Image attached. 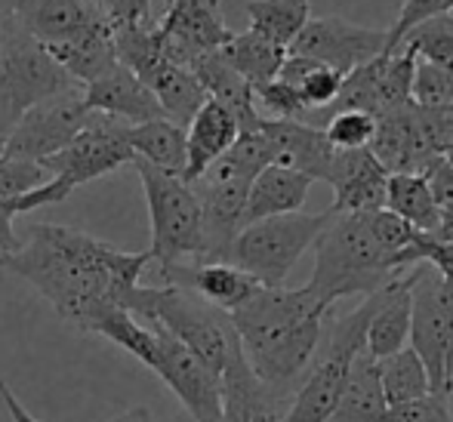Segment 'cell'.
Masks as SVG:
<instances>
[{
	"instance_id": "484cf974",
	"label": "cell",
	"mask_w": 453,
	"mask_h": 422,
	"mask_svg": "<svg viewBox=\"0 0 453 422\" xmlns=\"http://www.w3.org/2000/svg\"><path fill=\"white\" fill-rule=\"evenodd\" d=\"M386 413L388 404L380 382V361L364 349L349 367L346 386L327 422H382Z\"/></svg>"
},
{
	"instance_id": "7402d4cb",
	"label": "cell",
	"mask_w": 453,
	"mask_h": 422,
	"mask_svg": "<svg viewBox=\"0 0 453 422\" xmlns=\"http://www.w3.org/2000/svg\"><path fill=\"white\" fill-rule=\"evenodd\" d=\"M238 120L219 105L207 99L201 111L185 127V182H195L207 167H213L238 139Z\"/></svg>"
},
{
	"instance_id": "7bdbcfd3",
	"label": "cell",
	"mask_w": 453,
	"mask_h": 422,
	"mask_svg": "<svg viewBox=\"0 0 453 422\" xmlns=\"http://www.w3.org/2000/svg\"><path fill=\"white\" fill-rule=\"evenodd\" d=\"M102 16L111 28L127 25H155L151 0H102Z\"/></svg>"
},
{
	"instance_id": "f907efd6",
	"label": "cell",
	"mask_w": 453,
	"mask_h": 422,
	"mask_svg": "<svg viewBox=\"0 0 453 422\" xmlns=\"http://www.w3.org/2000/svg\"><path fill=\"white\" fill-rule=\"evenodd\" d=\"M81 4H87V6H96V10H102V0H81Z\"/></svg>"
},
{
	"instance_id": "d6986e66",
	"label": "cell",
	"mask_w": 453,
	"mask_h": 422,
	"mask_svg": "<svg viewBox=\"0 0 453 422\" xmlns=\"http://www.w3.org/2000/svg\"><path fill=\"white\" fill-rule=\"evenodd\" d=\"M417 272L419 265H413L411 274H398L373 293L376 305L367 324V355L376 361L401 351L411 339V290Z\"/></svg>"
},
{
	"instance_id": "f546056e",
	"label": "cell",
	"mask_w": 453,
	"mask_h": 422,
	"mask_svg": "<svg viewBox=\"0 0 453 422\" xmlns=\"http://www.w3.org/2000/svg\"><path fill=\"white\" fill-rule=\"evenodd\" d=\"M149 89L155 93L157 105H161L164 118L173 120L176 127H188L191 118L201 111L207 102V93L197 84V78L182 65H164L155 78L149 81Z\"/></svg>"
},
{
	"instance_id": "9c48e42d",
	"label": "cell",
	"mask_w": 453,
	"mask_h": 422,
	"mask_svg": "<svg viewBox=\"0 0 453 422\" xmlns=\"http://www.w3.org/2000/svg\"><path fill=\"white\" fill-rule=\"evenodd\" d=\"M250 182L253 176L234 170L222 157L213 167L203 170L195 182H188L197 203H201V222H203V256L197 262H228L232 241L244 228Z\"/></svg>"
},
{
	"instance_id": "681fc988",
	"label": "cell",
	"mask_w": 453,
	"mask_h": 422,
	"mask_svg": "<svg viewBox=\"0 0 453 422\" xmlns=\"http://www.w3.org/2000/svg\"><path fill=\"white\" fill-rule=\"evenodd\" d=\"M222 422H241L238 417H234L232 410H226V407H222Z\"/></svg>"
},
{
	"instance_id": "9a60e30c",
	"label": "cell",
	"mask_w": 453,
	"mask_h": 422,
	"mask_svg": "<svg viewBox=\"0 0 453 422\" xmlns=\"http://www.w3.org/2000/svg\"><path fill=\"white\" fill-rule=\"evenodd\" d=\"M170 65L188 68L197 56L222 50L234 35L226 25L219 0H170L161 22H155Z\"/></svg>"
},
{
	"instance_id": "8992f818",
	"label": "cell",
	"mask_w": 453,
	"mask_h": 422,
	"mask_svg": "<svg viewBox=\"0 0 453 422\" xmlns=\"http://www.w3.org/2000/svg\"><path fill=\"white\" fill-rule=\"evenodd\" d=\"M0 130L10 133L41 102L78 87L12 16H0Z\"/></svg>"
},
{
	"instance_id": "83f0119b",
	"label": "cell",
	"mask_w": 453,
	"mask_h": 422,
	"mask_svg": "<svg viewBox=\"0 0 453 422\" xmlns=\"http://www.w3.org/2000/svg\"><path fill=\"white\" fill-rule=\"evenodd\" d=\"M386 210L398 216L401 222H407L413 232L423 234H432L441 222V210L432 197L426 173H395V176H388Z\"/></svg>"
},
{
	"instance_id": "6da1fadb",
	"label": "cell",
	"mask_w": 453,
	"mask_h": 422,
	"mask_svg": "<svg viewBox=\"0 0 453 422\" xmlns=\"http://www.w3.org/2000/svg\"><path fill=\"white\" fill-rule=\"evenodd\" d=\"M19 241L22 244L4 268L28 280L65 321L81 330H87L99 309L120 305V299L142 284V274L151 268L149 250H118L68 226L37 222L25 228Z\"/></svg>"
},
{
	"instance_id": "52a82bcc",
	"label": "cell",
	"mask_w": 453,
	"mask_h": 422,
	"mask_svg": "<svg viewBox=\"0 0 453 422\" xmlns=\"http://www.w3.org/2000/svg\"><path fill=\"white\" fill-rule=\"evenodd\" d=\"M139 173V182L149 203L151 222V265L167 268L191 259L197 262L203 256V222L201 203H197L191 185L182 176L155 170L142 161H133Z\"/></svg>"
},
{
	"instance_id": "44dd1931",
	"label": "cell",
	"mask_w": 453,
	"mask_h": 422,
	"mask_svg": "<svg viewBox=\"0 0 453 422\" xmlns=\"http://www.w3.org/2000/svg\"><path fill=\"white\" fill-rule=\"evenodd\" d=\"M265 130H269L274 142V164L278 167L305 173L311 182H324L327 179L336 149L327 142L324 130L303 124V120H272V118H265Z\"/></svg>"
},
{
	"instance_id": "ba28073f",
	"label": "cell",
	"mask_w": 453,
	"mask_h": 422,
	"mask_svg": "<svg viewBox=\"0 0 453 422\" xmlns=\"http://www.w3.org/2000/svg\"><path fill=\"white\" fill-rule=\"evenodd\" d=\"M330 210L324 213H284L269 219L247 222L232 241L228 262L250 274L263 287H284L303 253L315 244L321 228L327 226Z\"/></svg>"
},
{
	"instance_id": "bcb514c9",
	"label": "cell",
	"mask_w": 453,
	"mask_h": 422,
	"mask_svg": "<svg viewBox=\"0 0 453 422\" xmlns=\"http://www.w3.org/2000/svg\"><path fill=\"white\" fill-rule=\"evenodd\" d=\"M111 422H155V417H151L149 407H133V410L120 413V417L111 419Z\"/></svg>"
},
{
	"instance_id": "3957f363",
	"label": "cell",
	"mask_w": 453,
	"mask_h": 422,
	"mask_svg": "<svg viewBox=\"0 0 453 422\" xmlns=\"http://www.w3.org/2000/svg\"><path fill=\"white\" fill-rule=\"evenodd\" d=\"M417 238L407 222L388 210L336 213L315 238V272L309 287L327 309L346 296H370L401 274V253Z\"/></svg>"
},
{
	"instance_id": "d4e9b609",
	"label": "cell",
	"mask_w": 453,
	"mask_h": 422,
	"mask_svg": "<svg viewBox=\"0 0 453 422\" xmlns=\"http://www.w3.org/2000/svg\"><path fill=\"white\" fill-rule=\"evenodd\" d=\"M47 53L59 62L62 72H65L78 87L93 84V81H99L102 74H108L114 65H118L111 25H108V22L93 25L90 31L72 37V41L50 43Z\"/></svg>"
},
{
	"instance_id": "7a4b0ae2",
	"label": "cell",
	"mask_w": 453,
	"mask_h": 422,
	"mask_svg": "<svg viewBox=\"0 0 453 422\" xmlns=\"http://www.w3.org/2000/svg\"><path fill=\"white\" fill-rule=\"evenodd\" d=\"M327 311L309 284L296 290L259 284L228 315L247 367L278 398L309 370Z\"/></svg>"
},
{
	"instance_id": "7dc6e473",
	"label": "cell",
	"mask_w": 453,
	"mask_h": 422,
	"mask_svg": "<svg viewBox=\"0 0 453 422\" xmlns=\"http://www.w3.org/2000/svg\"><path fill=\"white\" fill-rule=\"evenodd\" d=\"M432 238H435V241H453V213H441V222H438V228L432 232Z\"/></svg>"
},
{
	"instance_id": "f1b7e54d",
	"label": "cell",
	"mask_w": 453,
	"mask_h": 422,
	"mask_svg": "<svg viewBox=\"0 0 453 422\" xmlns=\"http://www.w3.org/2000/svg\"><path fill=\"white\" fill-rule=\"evenodd\" d=\"M219 56L250 87H263L278 78L280 65H284V59H287V50L272 41H265V37L253 35V31L247 28V31H241V35L228 37V41L222 43Z\"/></svg>"
},
{
	"instance_id": "b9f144b4",
	"label": "cell",
	"mask_w": 453,
	"mask_h": 422,
	"mask_svg": "<svg viewBox=\"0 0 453 422\" xmlns=\"http://www.w3.org/2000/svg\"><path fill=\"white\" fill-rule=\"evenodd\" d=\"M382 422H453V413L448 407V398H441V395H426V398L388 407Z\"/></svg>"
},
{
	"instance_id": "7c38bea8",
	"label": "cell",
	"mask_w": 453,
	"mask_h": 422,
	"mask_svg": "<svg viewBox=\"0 0 453 422\" xmlns=\"http://www.w3.org/2000/svg\"><path fill=\"white\" fill-rule=\"evenodd\" d=\"M413 53L404 47L392 53H380L367 65L355 68L342 78L340 96H336V111H364L370 118H386L411 102V81H413Z\"/></svg>"
},
{
	"instance_id": "f6af8a7d",
	"label": "cell",
	"mask_w": 453,
	"mask_h": 422,
	"mask_svg": "<svg viewBox=\"0 0 453 422\" xmlns=\"http://www.w3.org/2000/svg\"><path fill=\"white\" fill-rule=\"evenodd\" d=\"M0 401H4V407H6V413H10L12 422H41L35 413L25 410V404L12 395V388L6 386V382H0Z\"/></svg>"
},
{
	"instance_id": "30bf717a",
	"label": "cell",
	"mask_w": 453,
	"mask_h": 422,
	"mask_svg": "<svg viewBox=\"0 0 453 422\" xmlns=\"http://www.w3.org/2000/svg\"><path fill=\"white\" fill-rule=\"evenodd\" d=\"M90 118H93V111L84 105L81 87H72V89H65V93L35 105L31 111H25L22 120L6 133L4 155L43 164L47 157H53L56 151L72 145L74 136L90 124Z\"/></svg>"
},
{
	"instance_id": "e0dca14e",
	"label": "cell",
	"mask_w": 453,
	"mask_h": 422,
	"mask_svg": "<svg viewBox=\"0 0 453 422\" xmlns=\"http://www.w3.org/2000/svg\"><path fill=\"white\" fill-rule=\"evenodd\" d=\"M164 284L182 287V290L195 293L197 299H203L213 309L232 315L253 290L257 280L247 272H241L232 262H180V265L157 268Z\"/></svg>"
},
{
	"instance_id": "f5cc1de1",
	"label": "cell",
	"mask_w": 453,
	"mask_h": 422,
	"mask_svg": "<svg viewBox=\"0 0 453 422\" xmlns=\"http://www.w3.org/2000/svg\"><path fill=\"white\" fill-rule=\"evenodd\" d=\"M444 161H448V164H453V145H450V149H448V155H444Z\"/></svg>"
},
{
	"instance_id": "816d5d0a",
	"label": "cell",
	"mask_w": 453,
	"mask_h": 422,
	"mask_svg": "<svg viewBox=\"0 0 453 422\" xmlns=\"http://www.w3.org/2000/svg\"><path fill=\"white\" fill-rule=\"evenodd\" d=\"M4 149H6V133L0 130V155H4Z\"/></svg>"
},
{
	"instance_id": "836d02e7",
	"label": "cell",
	"mask_w": 453,
	"mask_h": 422,
	"mask_svg": "<svg viewBox=\"0 0 453 422\" xmlns=\"http://www.w3.org/2000/svg\"><path fill=\"white\" fill-rule=\"evenodd\" d=\"M68 195H72V188H68L62 179L50 176V182L41 185V188L28 191V195H22V197H12V201H0V265L19 250V244H22L16 232V216L50 207V203H59V201H65Z\"/></svg>"
},
{
	"instance_id": "74e56055",
	"label": "cell",
	"mask_w": 453,
	"mask_h": 422,
	"mask_svg": "<svg viewBox=\"0 0 453 422\" xmlns=\"http://www.w3.org/2000/svg\"><path fill=\"white\" fill-rule=\"evenodd\" d=\"M50 182V173L37 161H25V157L0 155V201H12L28 191L41 188Z\"/></svg>"
},
{
	"instance_id": "c3c4849f",
	"label": "cell",
	"mask_w": 453,
	"mask_h": 422,
	"mask_svg": "<svg viewBox=\"0 0 453 422\" xmlns=\"http://www.w3.org/2000/svg\"><path fill=\"white\" fill-rule=\"evenodd\" d=\"M12 6L16 0H0V16H12Z\"/></svg>"
},
{
	"instance_id": "e575fe53",
	"label": "cell",
	"mask_w": 453,
	"mask_h": 422,
	"mask_svg": "<svg viewBox=\"0 0 453 422\" xmlns=\"http://www.w3.org/2000/svg\"><path fill=\"white\" fill-rule=\"evenodd\" d=\"M398 47L411 50L417 59L453 74V16H435L429 22H419L417 28L401 37Z\"/></svg>"
},
{
	"instance_id": "603a6c76",
	"label": "cell",
	"mask_w": 453,
	"mask_h": 422,
	"mask_svg": "<svg viewBox=\"0 0 453 422\" xmlns=\"http://www.w3.org/2000/svg\"><path fill=\"white\" fill-rule=\"evenodd\" d=\"M188 72L195 74L197 84L203 87L207 99L219 102V105L238 120V130H253V127L263 120V114L257 111V102H253V87L222 59L219 50L207 56H197L188 65Z\"/></svg>"
},
{
	"instance_id": "4fadbf2b",
	"label": "cell",
	"mask_w": 453,
	"mask_h": 422,
	"mask_svg": "<svg viewBox=\"0 0 453 422\" xmlns=\"http://www.w3.org/2000/svg\"><path fill=\"white\" fill-rule=\"evenodd\" d=\"M287 53L315 59L346 78L355 68L367 65L370 59L386 53V31L364 28V25H355L342 16L309 19L305 28L296 35V41L287 47Z\"/></svg>"
},
{
	"instance_id": "ac0fdd59",
	"label": "cell",
	"mask_w": 453,
	"mask_h": 422,
	"mask_svg": "<svg viewBox=\"0 0 453 422\" xmlns=\"http://www.w3.org/2000/svg\"><path fill=\"white\" fill-rule=\"evenodd\" d=\"M81 93H84V105L93 114H105V118H114L127 127L164 118L155 93L124 65H114L99 81L81 87Z\"/></svg>"
},
{
	"instance_id": "ee69618b",
	"label": "cell",
	"mask_w": 453,
	"mask_h": 422,
	"mask_svg": "<svg viewBox=\"0 0 453 422\" xmlns=\"http://www.w3.org/2000/svg\"><path fill=\"white\" fill-rule=\"evenodd\" d=\"M426 182H429L438 210H441V213H453V164L438 157V161L426 170Z\"/></svg>"
},
{
	"instance_id": "5bb4252c",
	"label": "cell",
	"mask_w": 453,
	"mask_h": 422,
	"mask_svg": "<svg viewBox=\"0 0 453 422\" xmlns=\"http://www.w3.org/2000/svg\"><path fill=\"white\" fill-rule=\"evenodd\" d=\"M157 336V367L155 373L170 392L180 398V404L188 410L195 422H222V382L216 373H210L195 355L170 336L161 324L142 321Z\"/></svg>"
},
{
	"instance_id": "d6a6232c",
	"label": "cell",
	"mask_w": 453,
	"mask_h": 422,
	"mask_svg": "<svg viewBox=\"0 0 453 422\" xmlns=\"http://www.w3.org/2000/svg\"><path fill=\"white\" fill-rule=\"evenodd\" d=\"M380 382H382V395H386V404H407V401H417L432 395L429 386V373H426L419 355L404 345L395 355L382 357L380 361Z\"/></svg>"
},
{
	"instance_id": "60d3db41",
	"label": "cell",
	"mask_w": 453,
	"mask_h": 422,
	"mask_svg": "<svg viewBox=\"0 0 453 422\" xmlns=\"http://www.w3.org/2000/svg\"><path fill=\"white\" fill-rule=\"evenodd\" d=\"M340 87H342V74H336L334 68L315 62V65L303 74V81H299L293 89L299 93V99H303V105L309 108V111H318V108L336 102Z\"/></svg>"
},
{
	"instance_id": "ab89813d",
	"label": "cell",
	"mask_w": 453,
	"mask_h": 422,
	"mask_svg": "<svg viewBox=\"0 0 453 422\" xmlns=\"http://www.w3.org/2000/svg\"><path fill=\"white\" fill-rule=\"evenodd\" d=\"M450 12H453V0H404L392 28L386 31V53H392L401 43V37L411 28H417L419 22H429L435 16H450Z\"/></svg>"
},
{
	"instance_id": "f35d334b",
	"label": "cell",
	"mask_w": 453,
	"mask_h": 422,
	"mask_svg": "<svg viewBox=\"0 0 453 422\" xmlns=\"http://www.w3.org/2000/svg\"><path fill=\"white\" fill-rule=\"evenodd\" d=\"M373 130H376V118H370V114L336 111L330 118L324 136H327V142L336 151H352V149H367L370 139H373Z\"/></svg>"
},
{
	"instance_id": "5b68a950",
	"label": "cell",
	"mask_w": 453,
	"mask_h": 422,
	"mask_svg": "<svg viewBox=\"0 0 453 422\" xmlns=\"http://www.w3.org/2000/svg\"><path fill=\"white\" fill-rule=\"evenodd\" d=\"M376 296L361 299L358 309L349 315L336 318L327 330L321 334L318 351L309 364V373L299 382L296 395H293L290 407L284 410L280 422H327L334 413L340 392L346 386V376L352 361L367 349V324L373 315Z\"/></svg>"
},
{
	"instance_id": "cb8c5ba5",
	"label": "cell",
	"mask_w": 453,
	"mask_h": 422,
	"mask_svg": "<svg viewBox=\"0 0 453 422\" xmlns=\"http://www.w3.org/2000/svg\"><path fill=\"white\" fill-rule=\"evenodd\" d=\"M311 179L299 170L290 167H272L259 170L257 179L250 182L247 191V210H244V226L247 222L269 219V216H284V213H299L309 197Z\"/></svg>"
},
{
	"instance_id": "db71d44e",
	"label": "cell",
	"mask_w": 453,
	"mask_h": 422,
	"mask_svg": "<svg viewBox=\"0 0 453 422\" xmlns=\"http://www.w3.org/2000/svg\"><path fill=\"white\" fill-rule=\"evenodd\" d=\"M0 41H4V35H0Z\"/></svg>"
},
{
	"instance_id": "2e32d148",
	"label": "cell",
	"mask_w": 453,
	"mask_h": 422,
	"mask_svg": "<svg viewBox=\"0 0 453 422\" xmlns=\"http://www.w3.org/2000/svg\"><path fill=\"white\" fill-rule=\"evenodd\" d=\"M324 182L334 188V207L330 210H336V213H373V210H386L388 173L370 155V149L336 151Z\"/></svg>"
},
{
	"instance_id": "277c9868",
	"label": "cell",
	"mask_w": 453,
	"mask_h": 422,
	"mask_svg": "<svg viewBox=\"0 0 453 422\" xmlns=\"http://www.w3.org/2000/svg\"><path fill=\"white\" fill-rule=\"evenodd\" d=\"M120 309L130 311L136 321L161 324L216 376H222L228 357L241 349L238 334H234L226 311L213 309V305H207L182 287L139 284L120 299Z\"/></svg>"
},
{
	"instance_id": "d590c367",
	"label": "cell",
	"mask_w": 453,
	"mask_h": 422,
	"mask_svg": "<svg viewBox=\"0 0 453 422\" xmlns=\"http://www.w3.org/2000/svg\"><path fill=\"white\" fill-rule=\"evenodd\" d=\"M413 59H417V56H413ZM411 102L419 108H450L453 105V74L417 59L413 62Z\"/></svg>"
},
{
	"instance_id": "8fae6325",
	"label": "cell",
	"mask_w": 453,
	"mask_h": 422,
	"mask_svg": "<svg viewBox=\"0 0 453 422\" xmlns=\"http://www.w3.org/2000/svg\"><path fill=\"white\" fill-rule=\"evenodd\" d=\"M133 149L127 142V124L105 114H93L90 124L74 136L72 145H65L62 151H56L53 157L41 164L50 176L62 179L68 188H78L93 179H102L108 173L133 164Z\"/></svg>"
},
{
	"instance_id": "ffe728a7",
	"label": "cell",
	"mask_w": 453,
	"mask_h": 422,
	"mask_svg": "<svg viewBox=\"0 0 453 422\" xmlns=\"http://www.w3.org/2000/svg\"><path fill=\"white\" fill-rule=\"evenodd\" d=\"M12 19L43 47L72 41L90 31L93 25L105 22L102 10L81 4V0H16Z\"/></svg>"
},
{
	"instance_id": "4dcf8cb0",
	"label": "cell",
	"mask_w": 453,
	"mask_h": 422,
	"mask_svg": "<svg viewBox=\"0 0 453 422\" xmlns=\"http://www.w3.org/2000/svg\"><path fill=\"white\" fill-rule=\"evenodd\" d=\"M247 19L253 35L287 50L311 19V6L309 0H250Z\"/></svg>"
},
{
	"instance_id": "8d00e7d4",
	"label": "cell",
	"mask_w": 453,
	"mask_h": 422,
	"mask_svg": "<svg viewBox=\"0 0 453 422\" xmlns=\"http://www.w3.org/2000/svg\"><path fill=\"white\" fill-rule=\"evenodd\" d=\"M253 102H257V111H265L272 120H303V124H309L311 111L303 105L299 93L278 78L263 87H253Z\"/></svg>"
},
{
	"instance_id": "1f68e13d",
	"label": "cell",
	"mask_w": 453,
	"mask_h": 422,
	"mask_svg": "<svg viewBox=\"0 0 453 422\" xmlns=\"http://www.w3.org/2000/svg\"><path fill=\"white\" fill-rule=\"evenodd\" d=\"M114 37V56L118 65H124L127 72H133L145 87L149 81L161 72L164 65H170L164 56L161 37H157L155 25H127V28H111Z\"/></svg>"
},
{
	"instance_id": "4316f807",
	"label": "cell",
	"mask_w": 453,
	"mask_h": 422,
	"mask_svg": "<svg viewBox=\"0 0 453 422\" xmlns=\"http://www.w3.org/2000/svg\"><path fill=\"white\" fill-rule=\"evenodd\" d=\"M127 142L136 161L173 176H185V130L173 120L157 118L127 127Z\"/></svg>"
}]
</instances>
